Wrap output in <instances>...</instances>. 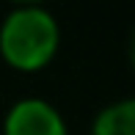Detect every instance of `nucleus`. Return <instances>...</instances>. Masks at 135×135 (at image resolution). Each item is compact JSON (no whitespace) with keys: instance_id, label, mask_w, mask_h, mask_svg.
Listing matches in <instances>:
<instances>
[{"instance_id":"nucleus-2","label":"nucleus","mask_w":135,"mask_h":135,"mask_svg":"<svg viewBox=\"0 0 135 135\" xmlns=\"http://www.w3.org/2000/svg\"><path fill=\"white\" fill-rule=\"evenodd\" d=\"M3 135H66V124L50 102L20 99L6 116Z\"/></svg>"},{"instance_id":"nucleus-1","label":"nucleus","mask_w":135,"mask_h":135,"mask_svg":"<svg viewBox=\"0 0 135 135\" xmlns=\"http://www.w3.org/2000/svg\"><path fill=\"white\" fill-rule=\"evenodd\" d=\"M58 50V22L39 6H22L6 17L0 28V52L8 66L36 72L50 64Z\"/></svg>"},{"instance_id":"nucleus-4","label":"nucleus","mask_w":135,"mask_h":135,"mask_svg":"<svg viewBox=\"0 0 135 135\" xmlns=\"http://www.w3.org/2000/svg\"><path fill=\"white\" fill-rule=\"evenodd\" d=\"M130 58H132V66H135V36H132V44H130Z\"/></svg>"},{"instance_id":"nucleus-3","label":"nucleus","mask_w":135,"mask_h":135,"mask_svg":"<svg viewBox=\"0 0 135 135\" xmlns=\"http://www.w3.org/2000/svg\"><path fill=\"white\" fill-rule=\"evenodd\" d=\"M94 135H135V97L102 108L94 119Z\"/></svg>"}]
</instances>
